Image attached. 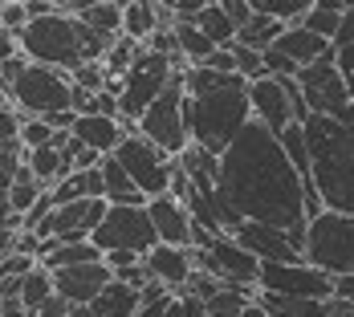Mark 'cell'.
Wrapping results in <instances>:
<instances>
[{
	"instance_id": "obj_25",
	"label": "cell",
	"mask_w": 354,
	"mask_h": 317,
	"mask_svg": "<svg viewBox=\"0 0 354 317\" xmlns=\"http://www.w3.org/2000/svg\"><path fill=\"white\" fill-rule=\"evenodd\" d=\"M155 33H159V4H151V0L122 4V37H131V41L147 45Z\"/></svg>"
},
{
	"instance_id": "obj_8",
	"label": "cell",
	"mask_w": 354,
	"mask_h": 317,
	"mask_svg": "<svg viewBox=\"0 0 354 317\" xmlns=\"http://www.w3.org/2000/svg\"><path fill=\"white\" fill-rule=\"evenodd\" d=\"M70 98H73L70 73L33 66V61L17 77V86L8 90V102L21 110V118H53V114L70 110Z\"/></svg>"
},
{
	"instance_id": "obj_38",
	"label": "cell",
	"mask_w": 354,
	"mask_h": 317,
	"mask_svg": "<svg viewBox=\"0 0 354 317\" xmlns=\"http://www.w3.org/2000/svg\"><path fill=\"white\" fill-rule=\"evenodd\" d=\"M167 317H208V305L200 297H192V293H179L171 301V309H167Z\"/></svg>"
},
{
	"instance_id": "obj_28",
	"label": "cell",
	"mask_w": 354,
	"mask_h": 317,
	"mask_svg": "<svg viewBox=\"0 0 354 317\" xmlns=\"http://www.w3.org/2000/svg\"><path fill=\"white\" fill-rule=\"evenodd\" d=\"M98 260H106L94 240H82V244H53V252L41 260V269H49V273H62V269H77V265H98Z\"/></svg>"
},
{
	"instance_id": "obj_39",
	"label": "cell",
	"mask_w": 354,
	"mask_h": 317,
	"mask_svg": "<svg viewBox=\"0 0 354 317\" xmlns=\"http://www.w3.org/2000/svg\"><path fill=\"white\" fill-rule=\"evenodd\" d=\"M220 8L228 12V21L236 25V33H241V29H245L248 21L257 17V8H252V0H220Z\"/></svg>"
},
{
	"instance_id": "obj_36",
	"label": "cell",
	"mask_w": 354,
	"mask_h": 317,
	"mask_svg": "<svg viewBox=\"0 0 354 317\" xmlns=\"http://www.w3.org/2000/svg\"><path fill=\"white\" fill-rule=\"evenodd\" d=\"M53 142H57V131L45 118H25V126H21V146L25 151H41V146H53Z\"/></svg>"
},
{
	"instance_id": "obj_9",
	"label": "cell",
	"mask_w": 354,
	"mask_h": 317,
	"mask_svg": "<svg viewBox=\"0 0 354 317\" xmlns=\"http://www.w3.org/2000/svg\"><path fill=\"white\" fill-rule=\"evenodd\" d=\"M192 260L224 289H261V260L248 256L232 236H212L208 248H192Z\"/></svg>"
},
{
	"instance_id": "obj_21",
	"label": "cell",
	"mask_w": 354,
	"mask_h": 317,
	"mask_svg": "<svg viewBox=\"0 0 354 317\" xmlns=\"http://www.w3.org/2000/svg\"><path fill=\"white\" fill-rule=\"evenodd\" d=\"M53 208H66V204H82V200H106V183H102V167L94 171H73L70 179H62L53 191H49Z\"/></svg>"
},
{
	"instance_id": "obj_13",
	"label": "cell",
	"mask_w": 354,
	"mask_h": 317,
	"mask_svg": "<svg viewBox=\"0 0 354 317\" xmlns=\"http://www.w3.org/2000/svg\"><path fill=\"white\" fill-rule=\"evenodd\" d=\"M261 293L277 297H306V301H334V277L306 265H261Z\"/></svg>"
},
{
	"instance_id": "obj_10",
	"label": "cell",
	"mask_w": 354,
	"mask_h": 317,
	"mask_svg": "<svg viewBox=\"0 0 354 317\" xmlns=\"http://www.w3.org/2000/svg\"><path fill=\"white\" fill-rule=\"evenodd\" d=\"M297 90H301V102L310 106V118H346V110L354 106L338 70V53L322 57L318 66H306L297 77Z\"/></svg>"
},
{
	"instance_id": "obj_34",
	"label": "cell",
	"mask_w": 354,
	"mask_h": 317,
	"mask_svg": "<svg viewBox=\"0 0 354 317\" xmlns=\"http://www.w3.org/2000/svg\"><path fill=\"white\" fill-rule=\"evenodd\" d=\"M21 126H25V118H21V110L12 102L0 106V151H17V155H25V146H21Z\"/></svg>"
},
{
	"instance_id": "obj_37",
	"label": "cell",
	"mask_w": 354,
	"mask_h": 317,
	"mask_svg": "<svg viewBox=\"0 0 354 317\" xmlns=\"http://www.w3.org/2000/svg\"><path fill=\"white\" fill-rule=\"evenodd\" d=\"M0 25L8 29V33H25L29 29V8L21 4V0H4V17H0Z\"/></svg>"
},
{
	"instance_id": "obj_49",
	"label": "cell",
	"mask_w": 354,
	"mask_h": 317,
	"mask_svg": "<svg viewBox=\"0 0 354 317\" xmlns=\"http://www.w3.org/2000/svg\"><path fill=\"white\" fill-rule=\"evenodd\" d=\"M0 17H4V0H0Z\"/></svg>"
},
{
	"instance_id": "obj_32",
	"label": "cell",
	"mask_w": 354,
	"mask_h": 317,
	"mask_svg": "<svg viewBox=\"0 0 354 317\" xmlns=\"http://www.w3.org/2000/svg\"><path fill=\"white\" fill-rule=\"evenodd\" d=\"M41 200H45V187H41V183L29 175V167H21V171H17V183H12V191H8L12 215H21V220H25V215H29V211H33Z\"/></svg>"
},
{
	"instance_id": "obj_29",
	"label": "cell",
	"mask_w": 354,
	"mask_h": 317,
	"mask_svg": "<svg viewBox=\"0 0 354 317\" xmlns=\"http://www.w3.org/2000/svg\"><path fill=\"white\" fill-rule=\"evenodd\" d=\"M192 25L208 37L216 49H232V45H236V25L228 21V12H224L220 4H204V8H200V17H196Z\"/></svg>"
},
{
	"instance_id": "obj_12",
	"label": "cell",
	"mask_w": 354,
	"mask_h": 317,
	"mask_svg": "<svg viewBox=\"0 0 354 317\" xmlns=\"http://www.w3.org/2000/svg\"><path fill=\"white\" fill-rule=\"evenodd\" d=\"M114 159L122 163V171L135 179V187H139L147 200L167 195V187H171V171H176V159H167L159 146H151L139 131L122 139V146L114 151Z\"/></svg>"
},
{
	"instance_id": "obj_42",
	"label": "cell",
	"mask_w": 354,
	"mask_h": 317,
	"mask_svg": "<svg viewBox=\"0 0 354 317\" xmlns=\"http://www.w3.org/2000/svg\"><path fill=\"white\" fill-rule=\"evenodd\" d=\"M208 70H216V73H236V61H232V49H216L212 57L204 61Z\"/></svg>"
},
{
	"instance_id": "obj_4",
	"label": "cell",
	"mask_w": 354,
	"mask_h": 317,
	"mask_svg": "<svg viewBox=\"0 0 354 317\" xmlns=\"http://www.w3.org/2000/svg\"><path fill=\"white\" fill-rule=\"evenodd\" d=\"M183 114H187V135H192V146H204L208 155L220 159L232 142L245 135L248 122H252L248 81L224 86V90H204V94H187Z\"/></svg>"
},
{
	"instance_id": "obj_11",
	"label": "cell",
	"mask_w": 354,
	"mask_h": 317,
	"mask_svg": "<svg viewBox=\"0 0 354 317\" xmlns=\"http://www.w3.org/2000/svg\"><path fill=\"white\" fill-rule=\"evenodd\" d=\"M94 244H98L102 256H110V252L147 256L151 248H159V232H155L147 208H110L106 220H102V228L94 232Z\"/></svg>"
},
{
	"instance_id": "obj_26",
	"label": "cell",
	"mask_w": 354,
	"mask_h": 317,
	"mask_svg": "<svg viewBox=\"0 0 354 317\" xmlns=\"http://www.w3.org/2000/svg\"><path fill=\"white\" fill-rule=\"evenodd\" d=\"M257 305L269 317H326L330 301H306V297H277V293H261L257 289Z\"/></svg>"
},
{
	"instance_id": "obj_30",
	"label": "cell",
	"mask_w": 354,
	"mask_h": 317,
	"mask_svg": "<svg viewBox=\"0 0 354 317\" xmlns=\"http://www.w3.org/2000/svg\"><path fill=\"white\" fill-rule=\"evenodd\" d=\"M285 25L281 21H273V17H265V12H257L252 21H248L245 29L236 33V45H245V49H257V53H269L277 41H281Z\"/></svg>"
},
{
	"instance_id": "obj_2",
	"label": "cell",
	"mask_w": 354,
	"mask_h": 317,
	"mask_svg": "<svg viewBox=\"0 0 354 317\" xmlns=\"http://www.w3.org/2000/svg\"><path fill=\"white\" fill-rule=\"evenodd\" d=\"M306 142L314 163V191L326 211L354 215V106L346 118H310Z\"/></svg>"
},
{
	"instance_id": "obj_17",
	"label": "cell",
	"mask_w": 354,
	"mask_h": 317,
	"mask_svg": "<svg viewBox=\"0 0 354 317\" xmlns=\"http://www.w3.org/2000/svg\"><path fill=\"white\" fill-rule=\"evenodd\" d=\"M151 211V224L159 232V244H171V248H192V236H196V224H192V211L183 208L179 200L171 195H159L147 204Z\"/></svg>"
},
{
	"instance_id": "obj_19",
	"label": "cell",
	"mask_w": 354,
	"mask_h": 317,
	"mask_svg": "<svg viewBox=\"0 0 354 317\" xmlns=\"http://www.w3.org/2000/svg\"><path fill=\"white\" fill-rule=\"evenodd\" d=\"M70 17H77L90 33L106 37V41H118L122 37V4H110V0H94V4H86V0H70V4H62Z\"/></svg>"
},
{
	"instance_id": "obj_16",
	"label": "cell",
	"mask_w": 354,
	"mask_h": 317,
	"mask_svg": "<svg viewBox=\"0 0 354 317\" xmlns=\"http://www.w3.org/2000/svg\"><path fill=\"white\" fill-rule=\"evenodd\" d=\"M142 265H147V273H151V281H159L163 289H171V293H183L192 277H196V260H192V248H171V244H159L151 248L147 256H142Z\"/></svg>"
},
{
	"instance_id": "obj_40",
	"label": "cell",
	"mask_w": 354,
	"mask_h": 317,
	"mask_svg": "<svg viewBox=\"0 0 354 317\" xmlns=\"http://www.w3.org/2000/svg\"><path fill=\"white\" fill-rule=\"evenodd\" d=\"M346 49H354V4L346 8L342 29H338V37H334V53H346Z\"/></svg>"
},
{
	"instance_id": "obj_31",
	"label": "cell",
	"mask_w": 354,
	"mask_h": 317,
	"mask_svg": "<svg viewBox=\"0 0 354 317\" xmlns=\"http://www.w3.org/2000/svg\"><path fill=\"white\" fill-rule=\"evenodd\" d=\"M176 41H179V57H183L187 66H204V61L216 53L212 41L200 33L196 25H187V21H179V25H176Z\"/></svg>"
},
{
	"instance_id": "obj_5",
	"label": "cell",
	"mask_w": 354,
	"mask_h": 317,
	"mask_svg": "<svg viewBox=\"0 0 354 317\" xmlns=\"http://www.w3.org/2000/svg\"><path fill=\"white\" fill-rule=\"evenodd\" d=\"M306 260L326 277H354V215L322 211L306 232Z\"/></svg>"
},
{
	"instance_id": "obj_7",
	"label": "cell",
	"mask_w": 354,
	"mask_h": 317,
	"mask_svg": "<svg viewBox=\"0 0 354 317\" xmlns=\"http://www.w3.org/2000/svg\"><path fill=\"white\" fill-rule=\"evenodd\" d=\"M179 66H183V61H171V57H163V53L142 49L139 61H135V66L127 70V77H122V94H118L122 122L139 126L142 114L167 94V86H171V77H176Z\"/></svg>"
},
{
	"instance_id": "obj_23",
	"label": "cell",
	"mask_w": 354,
	"mask_h": 317,
	"mask_svg": "<svg viewBox=\"0 0 354 317\" xmlns=\"http://www.w3.org/2000/svg\"><path fill=\"white\" fill-rule=\"evenodd\" d=\"M139 297H142L139 289H131L122 281H110L86 314L90 317H139Z\"/></svg>"
},
{
	"instance_id": "obj_6",
	"label": "cell",
	"mask_w": 354,
	"mask_h": 317,
	"mask_svg": "<svg viewBox=\"0 0 354 317\" xmlns=\"http://www.w3.org/2000/svg\"><path fill=\"white\" fill-rule=\"evenodd\" d=\"M192 66H179L167 94L151 106L147 114L139 118V135L151 146H159L167 159H179L187 146H192V135H187V114H183V102H187V90H183V73Z\"/></svg>"
},
{
	"instance_id": "obj_1",
	"label": "cell",
	"mask_w": 354,
	"mask_h": 317,
	"mask_svg": "<svg viewBox=\"0 0 354 317\" xmlns=\"http://www.w3.org/2000/svg\"><path fill=\"white\" fill-rule=\"evenodd\" d=\"M220 200L245 224L306 232V183L289 163L281 139L261 122H248L245 135L220 155Z\"/></svg>"
},
{
	"instance_id": "obj_33",
	"label": "cell",
	"mask_w": 354,
	"mask_h": 317,
	"mask_svg": "<svg viewBox=\"0 0 354 317\" xmlns=\"http://www.w3.org/2000/svg\"><path fill=\"white\" fill-rule=\"evenodd\" d=\"M53 293H57V289H53V273L37 265L33 273H29V277L21 281V305H25V309L33 314V309H41V305H45V301H49Z\"/></svg>"
},
{
	"instance_id": "obj_14",
	"label": "cell",
	"mask_w": 354,
	"mask_h": 317,
	"mask_svg": "<svg viewBox=\"0 0 354 317\" xmlns=\"http://www.w3.org/2000/svg\"><path fill=\"white\" fill-rule=\"evenodd\" d=\"M310 232V228H306ZM306 232H285L265 224H245L232 240L261 265H306Z\"/></svg>"
},
{
	"instance_id": "obj_48",
	"label": "cell",
	"mask_w": 354,
	"mask_h": 317,
	"mask_svg": "<svg viewBox=\"0 0 354 317\" xmlns=\"http://www.w3.org/2000/svg\"><path fill=\"white\" fill-rule=\"evenodd\" d=\"M4 102H8V98H4V90H0V106H4Z\"/></svg>"
},
{
	"instance_id": "obj_20",
	"label": "cell",
	"mask_w": 354,
	"mask_h": 317,
	"mask_svg": "<svg viewBox=\"0 0 354 317\" xmlns=\"http://www.w3.org/2000/svg\"><path fill=\"white\" fill-rule=\"evenodd\" d=\"M273 49H281L285 57H293L301 70H306V66H318L322 57H330V53H334V45H330L326 37L310 33L306 25H289V29L281 33V41H277Z\"/></svg>"
},
{
	"instance_id": "obj_27",
	"label": "cell",
	"mask_w": 354,
	"mask_h": 317,
	"mask_svg": "<svg viewBox=\"0 0 354 317\" xmlns=\"http://www.w3.org/2000/svg\"><path fill=\"white\" fill-rule=\"evenodd\" d=\"M346 0H314V8L306 12V29L310 33H318V37H326L330 45H334V37H338V29H342V17H346Z\"/></svg>"
},
{
	"instance_id": "obj_44",
	"label": "cell",
	"mask_w": 354,
	"mask_h": 317,
	"mask_svg": "<svg viewBox=\"0 0 354 317\" xmlns=\"http://www.w3.org/2000/svg\"><path fill=\"white\" fill-rule=\"evenodd\" d=\"M0 317H29V309L17 301V305H0Z\"/></svg>"
},
{
	"instance_id": "obj_15",
	"label": "cell",
	"mask_w": 354,
	"mask_h": 317,
	"mask_svg": "<svg viewBox=\"0 0 354 317\" xmlns=\"http://www.w3.org/2000/svg\"><path fill=\"white\" fill-rule=\"evenodd\" d=\"M114 281V273H110L106 260H98V265H77V269H62V273H53V289H57V297H66L73 309H90L94 301H98V293Z\"/></svg>"
},
{
	"instance_id": "obj_35",
	"label": "cell",
	"mask_w": 354,
	"mask_h": 317,
	"mask_svg": "<svg viewBox=\"0 0 354 317\" xmlns=\"http://www.w3.org/2000/svg\"><path fill=\"white\" fill-rule=\"evenodd\" d=\"M232 61H236V73L245 77L248 86H252V81H261V77H269V73H265V53H257V49L232 45Z\"/></svg>"
},
{
	"instance_id": "obj_41",
	"label": "cell",
	"mask_w": 354,
	"mask_h": 317,
	"mask_svg": "<svg viewBox=\"0 0 354 317\" xmlns=\"http://www.w3.org/2000/svg\"><path fill=\"white\" fill-rule=\"evenodd\" d=\"M12 57H21V41H17V33H8V29L0 25V66L12 61Z\"/></svg>"
},
{
	"instance_id": "obj_47",
	"label": "cell",
	"mask_w": 354,
	"mask_h": 317,
	"mask_svg": "<svg viewBox=\"0 0 354 317\" xmlns=\"http://www.w3.org/2000/svg\"><path fill=\"white\" fill-rule=\"evenodd\" d=\"M208 317H236V314H208Z\"/></svg>"
},
{
	"instance_id": "obj_46",
	"label": "cell",
	"mask_w": 354,
	"mask_h": 317,
	"mask_svg": "<svg viewBox=\"0 0 354 317\" xmlns=\"http://www.w3.org/2000/svg\"><path fill=\"white\" fill-rule=\"evenodd\" d=\"M241 317H269V314H265V309H261V305L252 301V305H248V309H245V314H241Z\"/></svg>"
},
{
	"instance_id": "obj_18",
	"label": "cell",
	"mask_w": 354,
	"mask_h": 317,
	"mask_svg": "<svg viewBox=\"0 0 354 317\" xmlns=\"http://www.w3.org/2000/svg\"><path fill=\"white\" fill-rule=\"evenodd\" d=\"M139 126H131V122H118V118H102V114H90V118H77L73 122V139L82 142V146H90V151H98L102 159L114 155L127 135H135Z\"/></svg>"
},
{
	"instance_id": "obj_43",
	"label": "cell",
	"mask_w": 354,
	"mask_h": 317,
	"mask_svg": "<svg viewBox=\"0 0 354 317\" xmlns=\"http://www.w3.org/2000/svg\"><path fill=\"white\" fill-rule=\"evenodd\" d=\"M338 70H342V81H346V90H351V102H354V49L338 53Z\"/></svg>"
},
{
	"instance_id": "obj_24",
	"label": "cell",
	"mask_w": 354,
	"mask_h": 317,
	"mask_svg": "<svg viewBox=\"0 0 354 317\" xmlns=\"http://www.w3.org/2000/svg\"><path fill=\"white\" fill-rule=\"evenodd\" d=\"M176 163L183 167V175L196 183V191H216V183H220V159L216 155H208L204 146H187Z\"/></svg>"
},
{
	"instance_id": "obj_3",
	"label": "cell",
	"mask_w": 354,
	"mask_h": 317,
	"mask_svg": "<svg viewBox=\"0 0 354 317\" xmlns=\"http://www.w3.org/2000/svg\"><path fill=\"white\" fill-rule=\"evenodd\" d=\"M17 41H21V57H29L33 66L62 70V73H73V70H82V66H90V61H102L110 53V45H114L106 37L90 33L66 8L53 12V17L29 21V29Z\"/></svg>"
},
{
	"instance_id": "obj_45",
	"label": "cell",
	"mask_w": 354,
	"mask_h": 317,
	"mask_svg": "<svg viewBox=\"0 0 354 317\" xmlns=\"http://www.w3.org/2000/svg\"><path fill=\"white\" fill-rule=\"evenodd\" d=\"M12 183H17V175H8V171H0V191H12Z\"/></svg>"
},
{
	"instance_id": "obj_22",
	"label": "cell",
	"mask_w": 354,
	"mask_h": 317,
	"mask_svg": "<svg viewBox=\"0 0 354 317\" xmlns=\"http://www.w3.org/2000/svg\"><path fill=\"white\" fill-rule=\"evenodd\" d=\"M102 183H106V204L110 208H147V204H151L139 187H135V179L122 171V163H118L114 155L102 159Z\"/></svg>"
}]
</instances>
